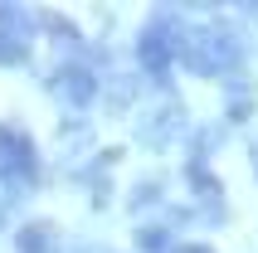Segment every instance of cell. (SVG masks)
<instances>
[{
    "instance_id": "1",
    "label": "cell",
    "mask_w": 258,
    "mask_h": 253,
    "mask_svg": "<svg viewBox=\"0 0 258 253\" xmlns=\"http://www.w3.org/2000/svg\"><path fill=\"white\" fill-rule=\"evenodd\" d=\"M142 58H146V69H166V58H171V44H166V34H161V29H151V34H146Z\"/></svg>"
},
{
    "instance_id": "2",
    "label": "cell",
    "mask_w": 258,
    "mask_h": 253,
    "mask_svg": "<svg viewBox=\"0 0 258 253\" xmlns=\"http://www.w3.org/2000/svg\"><path fill=\"white\" fill-rule=\"evenodd\" d=\"M185 253H205V248H185Z\"/></svg>"
}]
</instances>
